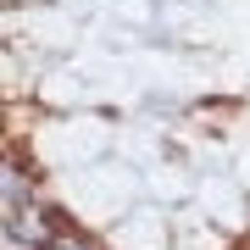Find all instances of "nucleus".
I'll use <instances>...</instances> for the list:
<instances>
[{"instance_id": "2", "label": "nucleus", "mask_w": 250, "mask_h": 250, "mask_svg": "<svg viewBox=\"0 0 250 250\" xmlns=\"http://www.w3.org/2000/svg\"><path fill=\"white\" fill-rule=\"evenodd\" d=\"M50 250H83L78 239H50Z\"/></svg>"}, {"instance_id": "1", "label": "nucleus", "mask_w": 250, "mask_h": 250, "mask_svg": "<svg viewBox=\"0 0 250 250\" xmlns=\"http://www.w3.org/2000/svg\"><path fill=\"white\" fill-rule=\"evenodd\" d=\"M0 184H6V211H22V200H28V184L17 178V167H6V172H0Z\"/></svg>"}]
</instances>
